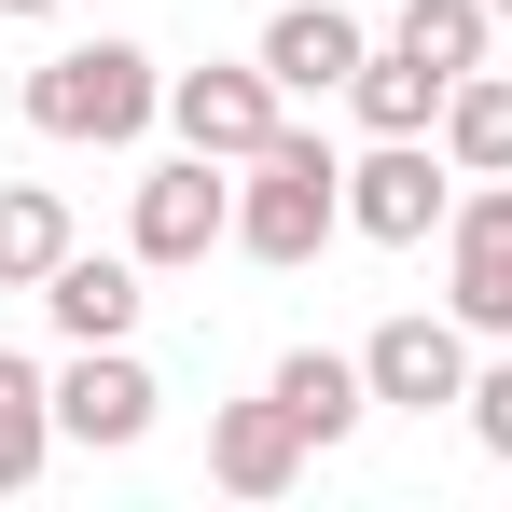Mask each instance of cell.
I'll list each match as a JSON object with an SVG mask.
<instances>
[{
	"mask_svg": "<svg viewBox=\"0 0 512 512\" xmlns=\"http://www.w3.org/2000/svg\"><path fill=\"white\" fill-rule=\"evenodd\" d=\"M443 167H429V139H374L360 167H346V236H374V250H416V236H443Z\"/></svg>",
	"mask_w": 512,
	"mask_h": 512,
	"instance_id": "ba28073f",
	"label": "cell"
},
{
	"mask_svg": "<svg viewBox=\"0 0 512 512\" xmlns=\"http://www.w3.org/2000/svg\"><path fill=\"white\" fill-rule=\"evenodd\" d=\"M443 167L457 180H512V84L499 70H457L443 84Z\"/></svg>",
	"mask_w": 512,
	"mask_h": 512,
	"instance_id": "9a60e30c",
	"label": "cell"
},
{
	"mask_svg": "<svg viewBox=\"0 0 512 512\" xmlns=\"http://www.w3.org/2000/svg\"><path fill=\"white\" fill-rule=\"evenodd\" d=\"M388 42H402V56H429V70L457 84V70H485V42H499V0H402V14H388Z\"/></svg>",
	"mask_w": 512,
	"mask_h": 512,
	"instance_id": "e0dca14e",
	"label": "cell"
},
{
	"mask_svg": "<svg viewBox=\"0 0 512 512\" xmlns=\"http://www.w3.org/2000/svg\"><path fill=\"white\" fill-rule=\"evenodd\" d=\"M333 236H346V153L305 139V125H277L250 167H236V250L291 277V263H319Z\"/></svg>",
	"mask_w": 512,
	"mask_h": 512,
	"instance_id": "6da1fadb",
	"label": "cell"
},
{
	"mask_svg": "<svg viewBox=\"0 0 512 512\" xmlns=\"http://www.w3.org/2000/svg\"><path fill=\"white\" fill-rule=\"evenodd\" d=\"M305 457H319V443H305V416H291L277 388L208 416V485H222V499H291V485H305Z\"/></svg>",
	"mask_w": 512,
	"mask_h": 512,
	"instance_id": "9c48e42d",
	"label": "cell"
},
{
	"mask_svg": "<svg viewBox=\"0 0 512 512\" xmlns=\"http://www.w3.org/2000/svg\"><path fill=\"white\" fill-rule=\"evenodd\" d=\"M346 111H360V139H429V125H443V70L402 56V42H374L360 84H346Z\"/></svg>",
	"mask_w": 512,
	"mask_h": 512,
	"instance_id": "4fadbf2b",
	"label": "cell"
},
{
	"mask_svg": "<svg viewBox=\"0 0 512 512\" xmlns=\"http://www.w3.org/2000/svg\"><path fill=\"white\" fill-rule=\"evenodd\" d=\"M457 416H471V443L512 471V360H485V374H471V402H457Z\"/></svg>",
	"mask_w": 512,
	"mask_h": 512,
	"instance_id": "ac0fdd59",
	"label": "cell"
},
{
	"mask_svg": "<svg viewBox=\"0 0 512 512\" xmlns=\"http://www.w3.org/2000/svg\"><path fill=\"white\" fill-rule=\"evenodd\" d=\"M499 28H512V0H499Z\"/></svg>",
	"mask_w": 512,
	"mask_h": 512,
	"instance_id": "ffe728a7",
	"label": "cell"
},
{
	"mask_svg": "<svg viewBox=\"0 0 512 512\" xmlns=\"http://www.w3.org/2000/svg\"><path fill=\"white\" fill-rule=\"evenodd\" d=\"M42 305H56V333H70V346H125V333H139V263L70 250L56 277H42Z\"/></svg>",
	"mask_w": 512,
	"mask_h": 512,
	"instance_id": "7c38bea8",
	"label": "cell"
},
{
	"mask_svg": "<svg viewBox=\"0 0 512 512\" xmlns=\"http://www.w3.org/2000/svg\"><path fill=\"white\" fill-rule=\"evenodd\" d=\"M0 14H70V0H0Z\"/></svg>",
	"mask_w": 512,
	"mask_h": 512,
	"instance_id": "d6986e66",
	"label": "cell"
},
{
	"mask_svg": "<svg viewBox=\"0 0 512 512\" xmlns=\"http://www.w3.org/2000/svg\"><path fill=\"white\" fill-rule=\"evenodd\" d=\"M167 125H180V153L250 167L263 139L291 125V97H277V70H263V56H208V70H167Z\"/></svg>",
	"mask_w": 512,
	"mask_h": 512,
	"instance_id": "3957f363",
	"label": "cell"
},
{
	"mask_svg": "<svg viewBox=\"0 0 512 512\" xmlns=\"http://www.w3.org/2000/svg\"><path fill=\"white\" fill-rule=\"evenodd\" d=\"M263 388H277V402H291V416H305V443H319V457H333L346 429L374 416V374H360V360H346V346H291V360H277V374H263Z\"/></svg>",
	"mask_w": 512,
	"mask_h": 512,
	"instance_id": "8fae6325",
	"label": "cell"
},
{
	"mask_svg": "<svg viewBox=\"0 0 512 512\" xmlns=\"http://www.w3.org/2000/svg\"><path fill=\"white\" fill-rule=\"evenodd\" d=\"M42 457H56V374L0 346V499H14V485H42Z\"/></svg>",
	"mask_w": 512,
	"mask_h": 512,
	"instance_id": "2e32d148",
	"label": "cell"
},
{
	"mask_svg": "<svg viewBox=\"0 0 512 512\" xmlns=\"http://www.w3.org/2000/svg\"><path fill=\"white\" fill-rule=\"evenodd\" d=\"M360 374H374V402H402V416H443V402H471V319L443 305H402V319H374L360 333Z\"/></svg>",
	"mask_w": 512,
	"mask_h": 512,
	"instance_id": "277c9868",
	"label": "cell"
},
{
	"mask_svg": "<svg viewBox=\"0 0 512 512\" xmlns=\"http://www.w3.org/2000/svg\"><path fill=\"white\" fill-rule=\"evenodd\" d=\"M236 236V180H222V153H167V167L139 180V208H125V250L139 263H208Z\"/></svg>",
	"mask_w": 512,
	"mask_h": 512,
	"instance_id": "5b68a950",
	"label": "cell"
},
{
	"mask_svg": "<svg viewBox=\"0 0 512 512\" xmlns=\"http://www.w3.org/2000/svg\"><path fill=\"white\" fill-rule=\"evenodd\" d=\"M153 111H167V70H153L139 42H56V56L28 70V125L70 139V153H84V139H97V153H125Z\"/></svg>",
	"mask_w": 512,
	"mask_h": 512,
	"instance_id": "7a4b0ae2",
	"label": "cell"
},
{
	"mask_svg": "<svg viewBox=\"0 0 512 512\" xmlns=\"http://www.w3.org/2000/svg\"><path fill=\"white\" fill-rule=\"evenodd\" d=\"M153 360L139 346H70V374H56V443H84V457H125L139 429H153Z\"/></svg>",
	"mask_w": 512,
	"mask_h": 512,
	"instance_id": "8992f818",
	"label": "cell"
},
{
	"mask_svg": "<svg viewBox=\"0 0 512 512\" xmlns=\"http://www.w3.org/2000/svg\"><path fill=\"white\" fill-rule=\"evenodd\" d=\"M443 305L512 346V180H485V194L443 208Z\"/></svg>",
	"mask_w": 512,
	"mask_h": 512,
	"instance_id": "52a82bcc",
	"label": "cell"
},
{
	"mask_svg": "<svg viewBox=\"0 0 512 512\" xmlns=\"http://www.w3.org/2000/svg\"><path fill=\"white\" fill-rule=\"evenodd\" d=\"M360 56H374V28H360L346 0H291V14L263 28V70H277V97H346V84H360Z\"/></svg>",
	"mask_w": 512,
	"mask_h": 512,
	"instance_id": "30bf717a",
	"label": "cell"
},
{
	"mask_svg": "<svg viewBox=\"0 0 512 512\" xmlns=\"http://www.w3.org/2000/svg\"><path fill=\"white\" fill-rule=\"evenodd\" d=\"M70 250H84L70 236V194L56 180H0V291H42Z\"/></svg>",
	"mask_w": 512,
	"mask_h": 512,
	"instance_id": "5bb4252c",
	"label": "cell"
}]
</instances>
